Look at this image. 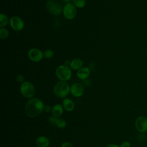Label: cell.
<instances>
[{"label":"cell","instance_id":"6da1fadb","mask_svg":"<svg viewBox=\"0 0 147 147\" xmlns=\"http://www.w3.org/2000/svg\"><path fill=\"white\" fill-rule=\"evenodd\" d=\"M44 104L41 99L38 98H32L26 102L25 111L28 117L34 118L39 115L44 111Z\"/></svg>","mask_w":147,"mask_h":147},{"label":"cell","instance_id":"7a4b0ae2","mask_svg":"<svg viewBox=\"0 0 147 147\" xmlns=\"http://www.w3.org/2000/svg\"><path fill=\"white\" fill-rule=\"evenodd\" d=\"M70 86L67 82L60 81L53 87L55 95L60 98H64L70 92Z\"/></svg>","mask_w":147,"mask_h":147},{"label":"cell","instance_id":"3957f363","mask_svg":"<svg viewBox=\"0 0 147 147\" xmlns=\"http://www.w3.org/2000/svg\"><path fill=\"white\" fill-rule=\"evenodd\" d=\"M55 74L57 78L60 81L67 82L71 79L72 72L70 68L65 65L58 66L55 71Z\"/></svg>","mask_w":147,"mask_h":147},{"label":"cell","instance_id":"277c9868","mask_svg":"<svg viewBox=\"0 0 147 147\" xmlns=\"http://www.w3.org/2000/svg\"><path fill=\"white\" fill-rule=\"evenodd\" d=\"M20 92L24 97L30 99L34 95L36 90L34 85L31 82L25 81L21 84Z\"/></svg>","mask_w":147,"mask_h":147},{"label":"cell","instance_id":"5b68a950","mask_svg":"<svg viewBox=\"0 0 147 147\" xmlns=\"http://www.w3.org/2000/svg\"><path fill=\"white\" fill-rule=\"evenodd\" d=\"M46 7L48 12L53 16H58L63 12V6L59 2L55 0L47 1Z\"/></svg>","mask_w":147,"mask_h":147},{"label":"cell","instance_id":"8992f818","mask_svg":"<svg viewBox=\"0 0 147 147\" xmlns=\"http://www.w3.org/2000/svg\"><path fill=\"white\" fill-rule=\"evenodd\" d=\"M77 10L75 6L72 3L64 5L63 9V13L65 18L68 20L74 19L76 15Z\"/></svg>","mask_w":147,"mask_h":147},{"label":"cell","instance_id":"52a82bcc","mask_svg":"<svg viewBox=\"0 0 147 147\" xmlns=\"http://www.w3.org/2000/svg\"><path fill=\"white\" fill-rule=\"evenodd\" d=\"M29 59L33 62L37 63L40 61L44 57L43 52L38 48H31L28 52Z\"/></svg>","mask_w":147,"mask_h":147},{"label":"cell","instance_id":"ba28073f","mask_svg":"<svg viewBox=\"0 0 147 147\" xmlns=\"http://www.w3.org/2000/svg\"><path fill=\"white\" fill-rule=\"evenodd\" d=\"M9 24L11 28L16 31L22 30L24 28V22L18 16L11 17L10 19Z\"/></svg>","mask_w":147,"mask_h":147},{"label":"cell","instance_id":"9c48e42d","mask_svg":"<svg viewBox=\"0 0 147 147\" xmlns=\"http://www.w3.org/2000/svg\"><path fill=\"white\" fill-rule=\"evenodd\" d=\"M135 127L140 133L147 131V118L144 116L137 117L135 121Z\"/></svg>","mask_w":147,"mask_h":147},{"label":"cell","instance_id":"30bf717a","mask_svg":"<svg viewBox=\"0 0 147 147\" xmlns=\"http://www.w3.org/2000/svg\"><path fill=\"white\" fill-rule=\"evenodd\" d=\"M84 91L83 86L79 83H75L73 84L70 87V92L74 96L78 98L81 96Z\"/></svg>","mask_w":147,"mask_h":147},{"label":"cell","instance_id":"8fae6325","mask_svg":"<svg viewBox=\"0 0 147 147\" xmlns=\"http://www.w3.org/2000/svg\"><path fill=\"white\" fill-rule=\"evenodd\" d=\"M48 122L51 125L56 126L60 129H63L67 125V123L64 119L59 117H55L53 115L48 118Z\"/></svg>","mask_w":147,"mask_h":147},{"label":"cell","instance_id":"7c38bea8","mask_svg":"<svg viewBox=\"0 0 147 147\" xmlns=\"http://www.w3.org/2000/svg\"><path fill=\"white\" fill-rule=\"evenodd\" d=\"M35 143L38 147H48L49 145V139L44 136L37 137L35 140Z\"/></svg>","mask_w":147,"mask_h":147},{"label":"cell","instance_id":"4fadbf2b","mask_svg":"<svg viewBox=\"0 0 147 147\" xmlns=\"http://www.w3.org/2000/svg\"><path fill=\"white\" fill-rule=\"evenodd\" d=\"M91 71L89 68L84 67L78 70L76 73L77 77L80 80L86 79L90 75Z\"/></svg>","mask_w":147,"mask_h":147},{"label":"cell","instance_id":"5bb4252c","mask_svg":"<svg viewBox=\"0 0 147 147\" xmlns=\"http://www.w3.org/2000/svg\"><path fill=\"white\" fill-rule=\"evenodd\" d=\"M64 107L62 105L59 103L55 105L52 108V114L55 117H60L63 113Z\"/></svg>","mask_w":147,"mask_h":147},{"label":"cell","instance_id":"9a60e30c","mask_svg":"<svg viewBox=\"0 0 147 147\" xmlns=\"http://www.w3.org/2000/svg\"><path fill=\"white\" fill-rule=\"evenodd\" d=\"M62 105L64 109L67 111H72L75 108V104L74 102L69 98H64L63 100Z\"/></svg>","mask_w":147,"mask_h":147},{"label":"cell","instance_id":"2e32d148","mask_svg":"<svg viewBox=\"0 0 147 147\" xmlns=\"http://www.w3.org/2000/svg\"><path fill=\"white\" fill-rule=\"evenodd\" d=\"M83 62L82 60L79 58H75L72 61H71V63L69 67L71 69L74 70H79L82 67H83Z\"/></svg>","mask_w":147,"mask_h":147},{"label":"cell","instance_id":"e0dca14e","mask_svg":"<svg viewBox=\"0 0 147 147\" xmlns=\"http://www.w3.org/2000/svg\"><path fill=\"white\" fill-rule=\"evenodd\" d=\"M10 20H9L8 17L3 14L1 13L0 14V27L1 28H5L6 26L7 25Z\"/></svg>","mask_w":147,"mask_h":147},{"label":"cell","instance_id":"ac0fdd59","mask_svg":"<svg viewBox=\"0 0 147 147\" xmlns=\"http://www.w3.org/2000/svg\"><path fill=\"white\" fill-rule=\"evenodd\" d=\"M72 2L75 7L78 9L83 8L86 4V0H73Z\"/></svg>","mask_w":147,"mask_h":147},{"label":"cell","instance_id":"d6986e66","mask_svg":"<svg viewBox=\"0 0 147 147\" xmlns=\"http://www.w3.org/2000/svg\"><path fill=\"white\" fill-rule=\"evenodd\" d=\"M9 35V32L7 29L5 28H0V38L2 40L6 39L8 37Z\"/></svg>","mask_w":147,"mask_h":147},{"label":"cell","instance_id":"ffe728a7","mask_svg":"<svg viewBox=\"0 0 147 147\" xmlns=\"http://www.w3.org/2000/svg\"><path fill=\"white\" fill-rule=\"evenodd\" d=\"M43 55H44V57H45L46 59H51L54 55V52L51 49H46L43 52Z\"/></svg>","mask_w":147,"mask_h":147},{"label":"cell","instance_id":"44dd1931","mask_svg":"<svg viewBox=\"0 0 147 147\" xmlns=\"http://www.w3.org/2000/svg\"><path fill=\"white\" fill-rule=\"evenodd\" d=\"M16 80L18 82H20V83H24L25 81V79H24V77L22 75H18L16 77Z\"/></svg>","mask_w":147,"mask_h":147},{"label":"cell","instance_id":"7402d4cb","mask_svg":"<svg viewBox=\"0 0 147 147\" xmlns=\"http://www.w3.org/2000/svg\"><path fill=\"white\" fill-rule=\"evenodd\" d=\"M120 147H131V144L130 142L125 141L121 144Z\"/></svg>","mask_w":147,"mask_h":147},{"label":"cell","instance_id":"603a6c76","mask_svg":"<svg viewBox=\"0 0 147 147\" xmlns=\"http://www.w3.org/2000/svg\"><path fill=\"white\" fill-rule=\"evenodd\" d=\"M44 111L46 113H49L52 111V108L51 107V106L48 105H44Z\"/></svg>","mask_w":147,"mask_h":147},{"label":"cell","instance_id":"cb8c5ba5","mask_svg":"<svg viewBox=\"0 0 147 147\" xmlns=\"http://www.w3.org/2000/svg\"><path fill=\"white\" fill-rule=\"evenodd\" d=\"M61 147H74V146L69 142H64L61 144Z\"/></svg>","mask_w":147,"mask_h":147},{"label":"cell","instance_id":"d4e9b609","mask_svg":"<svg viewBox=\"0 0 147 147\" xmlns=\"http://www.w3.org/2000/svg\"><path fill=\"white\" fill-rule=\"evenodd\" d=\"M106 147H120V146H119L117 144H109L107 146H106Z\"/></svg>","mask_w":147,"mask_h":147},{"label":"cell","instance_id":"484cf974","mask_svg":"<svg viewBox=\"0 0 147 147\" xmlns=\"http://www.w3.org/2000/svg\"><path fill=\"white\" fill-rule=\"evenodd\" d=\"M61 1H62V2H64V3H65L66 4V3H71V1H72L73 0H61Z\"/></svg>","mask_w":147,"mask_h":147},{"label":"cell","instance_id":"4316f807","mask_svg":"<svg viewBox=\"0 0 147 147\" xmlns=\"http://www.w3.org/2000/svg\"><path fill=\"white\" fill-rule=\"evenodd\" d=\"M136 147H139V146H136Z\"/></svg>","mask_w":147,"mask_h":147},{"label":"cell","instance_id":"83f0119b","mask_svg":"<svg viewBox=\"0 0 147 147\" xmlns=\"http://www.w3.org/2000/svg\"><path fill=\"white\" fill-rule=\"evenodd\" d=\"M36 147H38V146H36Z\"/></svg>","mask_w":147,"mask_h":147}]
</instances>
